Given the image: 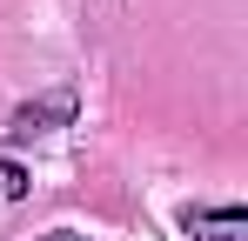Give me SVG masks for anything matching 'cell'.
Returning a JSON list of instances; mask_svg holds the SVG:
<instances>
[{"mask_svg":"<svg viewBox=\"0 0 248 241\" xmlns=\"http://www.w3.org/2000/svg\"><path fill=\"white\" fill-rule=\"evenodd\" d=\"M67 114H74V101H67V94L34 101V107H20V114H14V134H20V141H27V134H47L54 120H67Z\"/></svg>","mask_w":248,"mask_h":241,"instance_id":"obj_1","label":"cell"}]
</instances>
